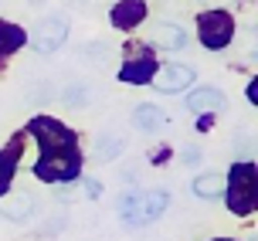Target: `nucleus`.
Wrapping results in <instances>:
<instances>
[{"instance_id": "20e7f679", "label": "nucleus", "mask_w": 258, "mask_h": 241, "mask_svg": "<svg viewBox=\"0 0 258 241\" xmlns=\"http://www.w3.org/2000/svg\"><path fill=\"white\" fill-rule=\"evenodd\" d=\"M197 27H201V41H204L207 48H214V51H221L234 34V21L224 11L201 14V17H197Z\"/></svg>"}, {"instance_id": "6ab92c4d", "label": "nucleus", "mask_w": 258, "mask_h": 241, "mask_svg": "<svg viewBox=\"0 0 258 241\" xmlns=\"http://www.w3.org/2000/svg\"><path fill=\"white\" fill-rule=\"evenodd\" d=\"M183 163H187V166H197V163H201V150L187 146V150H183Z\"/></svg>"}, {"instance_id": "423d86ee", "label": "nucleus", "mask_w": 258, "mask_h": 241, "mask_svg": "<svg viewBox=\"0 0 258 241\" xmlns=\"http://www.w3.org/2000/svg\"><path fill=\"white\" fill-rule=\"evenodd\" d=\"M31 133L38 136V146L41 153H54V150H72L75 146V136L61 126V123H54V119H34V126Z\"/></svg>"}, {"instance_id": "1a4fd4ad", "label": "nucleus", "mask_w": 258, "mask_h": 241, "mask_svg": "<svg viewBox=\"0 0 258 241\" xmlns=\"http://www.w3.org/2000/svg\"><path fill=\"white\" fill-rule=\"evenodd\" d=\"M143 17H146V4L143 0H119L112 7V27H119V31H133Z\"/></svg>"}, {"instance_id": "6e6552de", "label": "nucleus", "mask_w": 258, "mask_h": 241, "mask_svg": "<svg viewBox=\"0 0 258 241\" xmlns=\"http://www.w3.org/2000/svg\"><path fill=\"white\" fill-rule=\"evenodd\" d=\"M0 214L11 217V221H31L38 214V201L31 194H11V197H0Z\"/></svg>"}, {"instance_id": "7ed1b4c3", "label": "nucleus", "mask_w": 258, "mask_h": 241, "mask_svg": "<svg viewBox=\"0 0 258 241\" xmlns=\"http://www.w3.org/2000/svg\"><path fill=\"white\" fill-rule=\"evenodd\" d=\"M34 173L41 180H72L78 173V150H54V153H41Z\"/></svg>"}, {"instance_id": "ddd939ff", "label": "nucleus", "mask_w": 258, "mask_h": 241, "mask_svg": "<svg viewBox=\"0 0 258 241\" xmlns=\"http://www.w3.org/2000/svg\"><path fill=\"white\" fill-rule=\"evenodd\" d=\"M224 184H228L224 173H201L194 180V194L204 201H218V197H224Z\"/></svg>"}, {"instance_id": "f03ea898", "label": "nucleus", "mask_w": 258, "mask_h": 241, "mask_svg": "<svg viewBox=\"0 0 258 241\" xmlns=\"http://www.w3.org/2000/svg\"><path fill=\"white\" fill-rule=\"evenodd\" d=\"M228 184H224V197H228V204H231L234 214H251L255 211V163H238L228 173Z\"/></svg>"}, {"instance_id": "f8f14e48", "label": "nucleus", "mask_w": 258, "mask_h": 241, "mask_svg": "<svg viewBox=\"0 0 258 241\" xmlns=\"http://www.w3.org/2000/svg\"><path fill=\"white\" fill-rule=\"evenodd\" d=\"M153 38H156V44L160 48H183L187 44V31H183L180 24H170V21H160V24L153 27Z\"/></svg>"}, {"instance_id": "2eb2a0df", "label": "nucleus", "mask_w": 258, "mask_h": 241, "mask_svg": "<svg viewBox=\"0 0 258 241\" xmlns=\"http://www.w3.org/2000/svg\"><path fill=\"white\" fill-rule=\"evenodd\" d=\"M122 150H126V143L119 140V136H112V133H102V136L95 140V156L105 160V163H109V160H116Z\"/></svg>"}, {"instance_id": "9b49d317", "label": "nucleus", "mask_w": 258, "mask_h": 241, "mask_svg": "<svg viewBox=\"0 0 258 241\" xmlns=\"http://www.w3.org/2000/svg\"><path fill=\"white\" fill-rule=\"evenodd\" d=\"M163 123H167V115H163V109H156L153 102H143V105L133 109V126L143 129V133H156V129H163Z\"/></svg>"}, {"instance_id": "f257e3e1", "label": "nucleus", "mask_w": 258, "mask_h": 241, "mask_svg": "<svg viewBox=\"0 0 258 241\" xmlns=\"http://www.w3.org/2000/svg\"><path fill=\"white\" fill-rule=\"evenodd\" d=\"M170 207V191L150 187V191H129L119 201V214L126 224H150Z\"/></svg>"}, {"instance_id": "f3484780", "label": "nucleus", "mask_w": 258, "mask_h": 241, "mask_svg": "<svg viewBox=\"0 0 258 241\" xmlns=\"http://www.w3.org/2000/svg\"><path fill=\"white\" fill-rule=\"evenodd\" d=\"M24 44V31L14 24H0V54H7V51H17Z\"/></svg>"}, {"instance_id": "412c9836", "label": "nucleus", "mask_w": 258, "mask_h": 241, "mask_svg": "<svg viewBox=\"0 0 258 241\" xmlns=\"http://www.w3.org/2000/svg\"><path fill=\"white\" fill-rule=\"evenodd\" d=\"M214 241H231V238H214Z\"/></svg>"}, {"instance_id": "0eeeda50", "label": "nucleus", "mask_w": 258, "mask_h": 241, "mask_svg": "<svg viewBox=\"0 0 258 241\" xmlns=\"http://www.w3.org/2000/svg\"><path fill=\"white\" fill-rule=\"evenodd\" d=\"M153 82L160 92H183L194 82V68L190 65H163L160 72H153Z\"/></svg>"}, {"instance_id": "9d476101", "label": "nucleus", "mask_w": 258, "mask_h": 241, "mask_svg": "<svg viewBox=\"0 0 258 241\" xmlns=\"http://www.w3.org/2000/svg\"><path fill=\"white\" fill-rule=\"evenodd\" d=\"M187 109H190L194 115L218 112V109H224V95H221L218 89H197V92L187 95Z\"/></svg>"}, {"instance_id": "39448f33", "label": "nucleus", "mask_w": 258, "mask_h": 241, "mask_svg": "<svg viewBox=\"0 0 258 241\" xmlns=\"http://www.w3.org/2000/svg\"><path fill=\"white\" fill-rule=\"evenodd\" d=\"M64 41H68V21H64L61 14H48V17L34 27V51H41V54L58 51Z\"/></svg>"}, {"instance_id": "4468645a", "label": "nucleus", "mask_w": 258, "mask_h": 241, "mask_svg": "<svg viewBox=\"0 0 258 241\" xmlns=\"http://www.w3.org/2000/svg\"><path fill=\"white\" fill-rule=\"evenodd\" d=\"M153 62L150 58H136V62L122 65V72H119V82H126V85H143V82H150L153 78Z\"/></svg>"}, {"instance_id": "dca6fc26", "label": "nucleus", "mask_w": 258, "mask_h": 241, "mask_svg": "<svg viewBox=\"0 0 258 241\" xmlns=\"http://www.w3.org/2000/svg\"><path fill=\"white\" fill-rule=\"evenodd\" d=\"M17 156H21V143H14L11 150L0 153V194L7 191V184H11L14 170H17Z\"/></svg>"}, {"instance_id": "aec40b11", "label": "nucleus", "mask_w": 258, "mask_h": 241, "mask_svg": "<svg viewBox=\"0 0 258 241\" xmlns=\"http://www.w3.org/2000/svg\"><path fill=\"white\" fill-rule=\"evenodd\" d=\"M85 194H89V197H99V194H102V184H99V180H89V184H85Z\"/></svg>"}, {"instance_id": "a211bd4d", "label": "nucleus", "mask_w": 258, "mask_h": 241, "mask_svg": "<svg viewBox=\"0 0 258 241\" xmlns=\"http://www.w3.org/2000/svg\"><path fill=\"white\" fill-rule=\"evenodd\" d=\"M85 58H92L95 65H102V62H105V44H102V41L89 44V48H85Z\"/></svg>"}]
</instances>
